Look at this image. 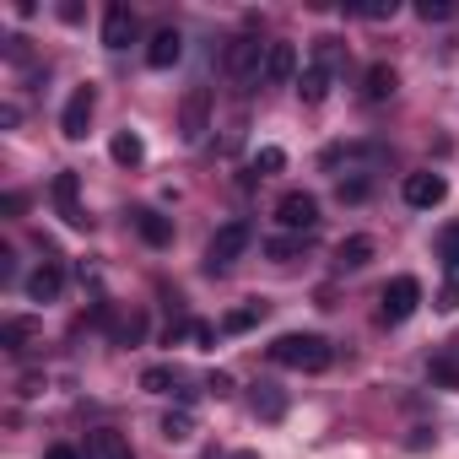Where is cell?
I'll list each match as a JSON object with an SVG mask.
<instances>
[{
    "mask_svg": "<svg viewBox=\"0 0 459 459\" xmlns=\"http://www.w3.org/2000/svg\"><path fill=\"white\" fill-rule=\"evenodd\" d=\"M141 389L168 394V389H173V373H168V368H146V373H141Z\"/></svg>",
    "mask_w": 459,
    "mask_h": 459,
    "instance_id": "31",
    "label": "cell"
},
{
    "mask_svg": "<svg viewBox=\"0 0 459 459\" xmlns=\"http://www.w3.org/2000/svg\"><path fill=\"white\" fill-rule=\"evenodd\" d=\"M341 200H351V205L368 200V178H346V184H341Z\"/></svg>",
    "mask_w": 459,
    "mask_h": 459,
    "instance_id": "33",
    "label": "cell"
},
{
    "mask_svg": "<svg viewBox=\"0 0 459 459\" xmlns=\"http://www.w3.org/2000/svg\"><path fill=\"white\" fill-rule=\"evenodd\" d=\"M265 255H271L276 265L298 260V255H303V233H281V238H271V244H265Z\"/></svg>",
    "mask_w": 459,
    "mask_h": 459,
    "instance_id": "25",
    "label": "cell"
},
{
    "mask_svg": "<svg viewBox=\"0 0 459 459\" xmlns=\"http://www.w3.org/2000/svg\"><path fill=\"white\" fill-rule=\"evenodd\" d=\"M271 357L281 368H298V373H325L335 362V346L325 335H276L271 341Z\"/></svg>",
    "mask_w": 459,
    "mask_h": 459,
    "instance_id": "1",
    "label": "cell"
},
{
    "mask_svg": "<svg viewBox=\"0 0 459 459\" xmlns=\"http://www.w3.org/2000/svg\"><path fill=\"white\" fill-rule=\"evenodd\" d=\"M276 221L287 227V233H314V227H319V200L308 189H287L276 200Z\"/></svg>",
    "mask_w": 459,
    "mask_h": 459,
    "instance_id": "2",
    "label": "cell"
},
{
    "mask_svg": "<svg viewBox=\"0 0 459 459\" xmlns=\"http://www.w3.org/2000/svg\"><path fill=\"white\" fill-rule=\"evenodd\" d=\"M416 303H421V281H416V276H394V281L384 287L378 319H384V325H405V319L416 314Z\"/></svg>",
    "mask_w": 459,
    "mask_h": 459,
    "instance_id": "4",
    "label": "cell"
},
{
    "mask_svg": "<svg viewBox=\"0 0 459 459\" xmlns=\"http://www.w3.org/2000/svg\"><path fill=\"white\" fill-rule=\"evenodd\" d=\"M298 92H303V103H325V98H330V71H325V65H308V71L298 76Z\"/></svg>",
    "mask_w": 459,
    "mask_h": 459,
    "instance_id": "22",
    "label": "cell"
},
{
    "mask_svg": "<svg viewBox=\"0 0 459 459\" xmlns=\"http://www.w3.org/2000/svg\"><path fill=\"white\" fill-rule=\"evenodd\" d=\"M437 255H443V276H448V292H459V221H448L437 233Z\"/></svg>",
    "mask_w": 459,
    "mask_h": 459,
    "instance_id": "16",
    "label": "cell"
},
{
    "mask_svg": "<svg viewBox=\"0 0 459 459\" xmlns=\"http://www.w3.org/2000/svg\"><path fill=\"white\" fill-rule=\"evenodd\" d=\"M265 49H271V44H260L255 33L233 39V44H227V71H233L238 82H255V76L265 71Z\"/></svg>",
    "mask_w": 459,
    "mask_h": 459,
    "instance_id": "5",
    "label": "cell"
},
{
    "mask_svg": "<svg viewBox=\"0 0 459 459\" xmlns=\"http://www.w3.org/2000/svg\"><path fill=\"white\" fill-rule=\"evenodd\" d=\"M432 384L459 389V357H437V362H432Z\"/></svg>",
    "mask_w": 459,
    "mask_h": 459,
    "instance_id": "28",
    "label": "cell"
},
{
    "mask_svg": "<svg viewBox=\"0 0 459 459\" xmlns=\"http://www.w3.org/2000/svg\"><path fill=\"white\" fill-rule=\"evenodd\" d=\"M189 341H195V346H211V341H216V330H211V325H200V319H195V330H189Z\"/></svg>",
    "mask_w": 459,
    "mask_h": 459,
    "instance_id": "36",
    "label": "cell"
},
{
    "mask_svg": "<svg viewBox=\"0 0 459 459\" xmlns=\"http://www.w3.org/2000/svg\"><path fill=\"white\" fill-rule=\"evenodd\" d=\"M205 389L221 400V394H233V378H227V373H211V378H205Z\"/></svg>",
    "mask_w": 459,
    "mask_h": 459,
    "instance_id": "34",
    "label": "cell"
},
{
    "mask_svg": "<svg viewBox=\"0 0 459 459\" xmlns=\"http://www.w3.org/2000/svg\"><path fill=\"white\" fill-rule=\"evenodd\" d=\"M108 152H114V162H119V168H141V157H146V146H141V135H135V130H119V135L108 141Z\"/></svg>",
    "mask_w": 459,
    "mask_h": 459,
    "instance_id": "20",
    "label": "cell"
},
{
    "mask_svg": "<svg viewBox=\"0 0 459 459\" xmlns=\"http://www.w3.org/2000/svg\"><path fill=\"white\" fill-rule=\"evenodd\" d=\"M394 87H400V76H394V65H368V76H362V98L368 103H384V98H394Z\"/></svg>",
    "mask_w": 459,
    "mask_h": 459,
    "instance_id": "15",
    "label": "cell"
},
{
    "mask_svg": "<svg viewBox=\"0 0 459 459\" xmlns=\"http://www.w3.org/2000/svg\"><path fill=\"white\" fill-rule=\"evenodd\" d=\"M400 195H405V205H416V211H432V205H443V195H448V178H443V173H405Z\"/></svg>",
    "mask_w": 459,
    "mask_h": 459,
    "instance_id": "6",
    "label": "cell"
},
{
    "mask_svg": "<svg viewBox=\"0 0 459 459\" xmlns=\"http://www.w3.org/2000/svg\"><path fill=\"white\" fill-rule=\"evenodd\" d=\"M459 6H454V0H416V17L421 22H448Z\"/></svg>",
    "mask_w": 459,
    "mask_h": 459,
    "instance_id": "27",
    "label": "cell"
},
{
    "mask_svg": "<svg viewBox=\"0 0 459 459\" xmlns=\"http://www.w3.org/2000/svg\"><path fill=\"white\" fill-rule=\"evenodd\" d=\"M227 459H260V454L255 448H238V454H227Z\"/></svg>",
    "mask_w": 459,
    "mask_h": 459,
    "instance_id": "38",
    "label": "cell"
},
{
    "mask_svg": "<svg viewBox=\"0 0 459 459\" xmlns=\"http://www.w3.org/2000/svg\"><path fill=\"white\" fill-rule=\"evenodd\" d=\"M87 459H130V443L119 432H92L87 437Z\"/></svg>",
    "mask_w": 459,
    "mask_h": 459,
    "instance_id": "21",
    "label": "cell"
},
{
    "mask_svg": "<svg viewBox=\"0 0 459 459\" xmlns=\"http://www.w3.org/2000/svg\"><path fill=\"white\" fill-rule=\"evenodd\" d=\"M55 205H60L65 227H87V211H82V178H76V173H55Z\"/></svg>",
    "mask_w": 459,
    "mask_h": 459,
    "instance_id": "9",
    "label": "cell"
},
{
    "mask_svg": "<svg viewBox=\"0 0 459 459\" xmlns=\"http://www.w3.org/2000/svg\"><path fill=\"white\" fill-rule=\"evenodd\" d=\"M0 211H6V216H17V211H28V195H17V189H12L6 200H0Z\"/></svg>",
    "mask_w": 459,
    "mask_h": 459,
    "instance_id": "35",
    "label": "cell"
},
{
    "mask_svg": "<svg viewBox=\"0 0 459 459\" xmlns=\"http://www.w3.org/2000/svg\"><path fill=\"white\" fill-rule=\"evenodd\" d=\"M244 249H249V221H227V227H216V238H211V249H205V271H227Z\"/></svg>",
    "mask_w": 459,
    "mask_h": 459,
    "instance_id": "3",
    "label": "cell"
},
{
    "mask_svg": "<svg viewBox=\"0 0 459 459\" xmlns=\"http://www.w3.org/2000/svg\"><path fill=\"white\" fill-rule=\"evenodd\" d=\"M130 39H135V12L130 6H108L103 12V44L108 49H130Z\"/></svg>",
    "mask_w": 459,
    "mask_h": 459,
    "instance_id": "13",
    "label": "cell"
},
{
    "mask_svg": "<svg viewBox=\"0 0 459 459\" xmlns=\"http://www.w3.org/2000/svg\"><path fill=\"white\" fill-rule=\"evenodd\" d=\"M162 437H168V443H189V437H195V416H189V411H168V416H162Z\"/></svg>",
    "mask_w": 459,
    "mask_h": 459,
    "instance_id": "24",
    "label": "cell"
},
{
    "mask_svg": "<svg viewBox=\"0 0 459 459\" xmlns=\"http://www.w3.org/2000/svg\"><path fill=\"white\" fill-rule=\"evenodd\" d=\"M292 76H298V49H292V44H271V49H265V71H260V82L287 87Z\"/></svg>",
    "mask_w": 459,
    "mask_h": 459,
    "instance_id": "11",
    "label": "cell"
},
{
    "mask_svg": "<svg viewBox=\"0 0 459 459\" xmlns=\"http://www.w3.org/2000/svg\"><path fill=\"white\" fill-rule=\"evenodd\" d=\"M178 60H184V33H178V28H162V33L146 44V65H152V71H173Z\"/></svg>",
    "mask_w": 459,
    "mask_h": 459,
    "instance_id": "10",
    "label": "cell"
},
{
    "mask_svg": "<svg viewBox=\"0 0 459 459\" xmlns=\"http://www.w3.org/2000/svg\"><path fill=\"white\" fill-rule=\"evenodd\" d=\"M205 130H211V92H205V87H195V92L184 98V114H178V135L195 146V141H205Z\"/></svg>",
    "mask_w": 459,
    "mask_h": 459,
    "instance_id": "8",
    "label": "cell"
},
{
    "mask_svg": "<svg viewBox=\"0 0 459 459\" xmlns=\"http://www.w3.org/2000/svg\"><path fill=\"white\" fill-rule=\"evenodd\" d=\"M44 459H82V454H76V448H71V443H55V448H49V454H44Z\"/></svg>",
    "mask_w": 459,
    "mask_h": 459,
    "instance_id": "37",
    "label": "cell"
},
{
    "mask_svg": "<svg viewBox=\"0 0 459 459\" xmlns=\"http://www.w3.org/2000/svg\"><path fill=\"white\" fill-rule=\"evenodd\" d=\"M357 17H368V22H389V17H394V0H368V6H357Z\"/></svg>",
    "mask_w": 459,
    "mask_h": 459,
    "instance_id": "32",
    "label": "cell"
},
{
    "mask_svg": "<svg viewBox=\"0 0 459 459\" xmlns=\"http://www.w3.org/2000/svg\"><path fill=\"white\" fill-rule=\"evenodd\" d=\"M146 335V314H125L119 325H114V346H135Z\"/></svg>",
    "mask_w": 459,
    "mask_h": 459,
    "instance_id": "26",
    "label": "cell"
},
{
    "mask_svg": "<svg viewBox=\"0 0 459 459\" xmlns=\"http://www.w3.org/2000/svg\"><path fill=\"white\" fill-rule=\"evenodd\" d=\"M249 405H255V416H260V421H281V416H287V394H281L276 384H255Z\"/></svg>",
    "mask_w": 459,
    "mask_h": 459,
    "instance_id": "17",
    "label": "cell"
},
{
    "mask_svg": "<svg viewBox=\"0 0 459 459\" xmlns=\"http://www.w3.org/2000/svg\"><path fill=\"white\" fill-rule=\"evenodd\" d=\"M281 168H287V152H281V146H265V152L255 157V173H281Z\"/></svg>",
    "mask_w": 459,
    "mask_h": 459,
    "instance_id": "30",
    "label": "cell"
},
{
    "mask_svg": "<svg viewBox=\"0 0 459 459\" xmlns=\"http://www.w3.org/2000/svg\"><path fill=\"white\" fill-rule=\"evenodd\" d=\"M335 60H341V39H319V44H314V65L335 71Z\"/></svg>",
    "mask_w": 459,
    "mask_h": 459,
    "instance_id": "29",
    "label": "cell"
},
{
    "mask_svg": "<svg viewBox=\"0 0 459 459\" xmlns=\"http://www.w3.org/2000/svg\"><path fill=\"white\" fill-rule=\"evenodd\" d=\"M135 216V233L152 244V249H168L173 244V221L162 216V211H152V205H141V211H130Z\"/></svg>",
    "mask_w": 459,
    "mask_h": 459,
    "instance_id": "12",
    "label": "cell"
},
{
    "mask_svg": "<svg viewBox=\"0 0 459 459\" xmlns=\"http://www.w3.org/2000/svg\"><path fill=\"white\" fill-rule=\"evenodd\" d=\"M39 341V325L33 319H12L6 330H0V346H6V351H28Z\"/></svg>",
    "mask_w": 459,
    "mask_h": 459,
    "instance_id": "23",
    "label": "cell"
},
{
    "mask_svg": "<svg viewBox=\"0 0 459 459\" xmlns=\"http://www.w3.org/2000/svg\"><path fill=\"white\" fill-rule=\"evenodd\" d=\"M60 292H65V271H60L55 260H44V265L28 276V298H33V303H55Z\"/></svg>",
    "mask_w": 459,
    "mask_h": 459,
    "instance_id": "14",
    "label": "cell"
},
{
    "mask_svg": "<svg viewBox=\"0 0 459 459\" xmlns=\"http://www.w3.org/2000/svg\"><path fill=\"white\" fill-rule=\"evenodd\" d=\"M373 260V238L368 233H357V238H346L341 249H335V271H362Z\"/></svg>",
    "mask_w": 459,
    "mask_h": 459,
    "instance_id": "18",
    "label": "cell"
},
{
    "mask_svg": "<svg viewBox=\"0 0 459 459\" xmlns=\"http://www.w3.org/2000/svg\"><path fill=\"white\" fill-rule=\"evenodd\" d=\"M265 308H271L265 298H249L244 308H233V314H227V319H221V330H227V335H244V330H255V325L265 319Z\"/></svg>",
    "mask_w": 459,
    "mask_h": 459,
    "instance_id": "19",
    "label": "cell"
},
{
    "mask_svg": "<svg viewBox=\"0 0 459 459\" xmlns=\"http://www.w3.org/2000/svg\"><path fill=\"white\" fill-rule=\"evenodd\" d=\"M92 108H98V92H92V87H76V92L65 98V114H60V130H65V141H82V135H87V125H92Z\"/></svg>",
    "mask_w": 459,
    "mask_h": 459,
    "instance_id": "7",
    "label": "cell"
}]
</instances>
